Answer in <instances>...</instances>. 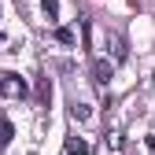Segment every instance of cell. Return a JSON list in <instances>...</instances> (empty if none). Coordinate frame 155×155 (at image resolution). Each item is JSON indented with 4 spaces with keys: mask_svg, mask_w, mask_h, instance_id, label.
I'll return each instance as SVG.
<instances>
[{
    "mask_svg": "<svg viewBox=\"0 0 155 155\" xmlns=\"http://www.w3.org/2000/svg\"><path fill=\"white\" fill-rule=\"evenodd\" d=\"M0 96H8V100L26 96V81H22L18 74H4V78H0Z\"/></svg>",
    "mask_w": 155,
    "mask_h": 155,
    "instance_id": "1",
    "label": "cell"
},
{
    "mask_svg": "<svg viewBox=\"0 0 155 155\" xmlns=\"http://www.w3.org/2000/svg\"><path fill=\"white\" fill-rule=\"evenodd\" d=\"M111 74H114V67H111L107 59H96V63H92V81H96V85H107Z\"/></svg>",
    "mask_w": 155,
    "mask_h": 155,
    "instance_id": "2",
    "label": "cell"
},
{
    "mask_svg": "<svg viewBox=\"0 0 155 155\" xmlns=\"http://www.w3.org/2000/svg\"><path fill=\"white\" fill-rule=\"evenodd\" d=\"M104 45L111 48V55H114V59H126V41H122L118 33H104Z\"/></svg>",
    "mask_w": 155,
    "mask_h": 155,
    "instance_id": "3",
    "label": "cell"
},
{
    "mask_svg": "<svg viewBox=\"0 0 155 155\" xmlns=\"http://www.w3.org/2000/svg\"><path fill=\"white\" fill-rule=\"evenodd\" d=\"M67 151H70V155H89V140L70 137V140H67Z\"/></svg>",
    "mask_w": 155,
    "mask_h": 155,
    "instance_id": "4",
    "label": "cell"
},
{
    "mask_svg": "<svg viewBox=\"0 0 155 155\" xmlns=\"http://www.w3.org/2000/svg\"><path fill=\"white\" fill-rule=\"evenodd\" d=\"M11 133H15V129H11V122H8V118H0V148H8Z\"/></svg>",
    "mask_w": 155,
    "mask_h": 155,
    "instance_id": "5",
    "label": "cell"
},
{
    "mask_svg": "<svg viewBox=\"0 0 155 155\" xmlns=\"http://www.w3.org/2000/svg\"><path fill=\"white\" fill-rule=\"evenodd\" d=\"M55 37H59L63 45H74V41H78V33H74L70 26H59V30H55Z\"/></svg>",
    "mask_w": 155,
    "mask_h": 155,
    "instance_id": "6",
    "label": "cell"
},
{
    "mask_svg": "<svg viewBox=\"0 0 155 155\" xmlns=\"http://www.w3.org/2000/svg\"><path fill=\"white\" fill-rule=\"evenodd\" d=\"M70 114H74L78 122H85V118H89L92 111H89V104H74V107H70Z\"/></svg>",
    "mask_w": 155,
    "mask_h": 155,
    "instance_id": "7",
    "label": "cell"
},
{
    "mask_svg": "<svg viewBox=\"0 0 155 155\" xmlns=\"http://www.w3.org/2000/svg\"><path fill=\"white\" fill-rule=\"evenodd\" d=\"M45 15H52V22H55V15H59V4H55V0H45Z\"/></svg>",
    "mask_w": 155,
    "mask_h": 155,
    "instance_id": "8",
    "label": "cell"
},
{
    "mask_svg": "<svg viewBox=\"0 0 155 155\" xmlns=\"http://www.w3.org/2000/svg\"><path fill=\"white\" fill-rule=\"evenodd\" d=\"M144 144H148V151L155 155V137H144Z\"/></svg>",
    "mask_w": 155,
    "mask_h": 155,
    "instance_id": "9",
    "label": "cell"
}]
</instances>
